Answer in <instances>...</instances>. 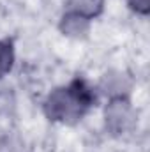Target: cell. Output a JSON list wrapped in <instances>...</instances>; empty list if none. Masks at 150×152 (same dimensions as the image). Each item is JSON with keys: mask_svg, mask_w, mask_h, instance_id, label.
Segmentation results:
<instances>
[{"mask_svg": "<svg viewBox=\"0 0 150 152\" xmlns=\"http://www.w3.org/2000/svg\"><path fill=\"white\" fill-rule=\"evenodd\" d=\"M94 96L83 80H74L69 87L57 88L46 99V113L53 120L76 122L92 104Z\"/></svg>", "mask_w": 150, "mask_h": 152, "instance_id": "1", "label": "cell"}, {"mask_svg": "<svg viewBox=\"0 0 150 152\" xmlns=\"http://www.w3.org/2000/svg\"><path fill=\"white\" fill-rule=\"evenodd\" d=\"M133 122V112H131V106L122 101V99H115L108 104L106 108V126L108 129L118 134V133H124L129 124Z\"/></svg>", "mask_w": 150, "mask_h": 152, "instance_id": "2", "label": "cell"}, {"mask_svg": "<svg viewBox=\"0 0 150 152\" xmlns=\"http://www.w3.org/2000/svg\"><path fill=\"white\" fill-rule=\"evenodd\" d=\"M60 28H62L64 34H67L71 37H81L88 30V21H87V18H83L76 12H71V14L62 18Z\"/></svg>", "mask_w": 150, "mask_h": 152, "instance_id": "3", "label": "cell"}, {"mask_svg": "<svg viewBox=\"0 0 150 152\" xmlns=\"http://www.w3.org/2000/svg\"><path fill=\"white\" fill-rule=\"evenodd\" d=\"M103 4H104V0H67L69 9L83 18L99 14L103 9Z\"/></svg>", "mask_w": 150, "mask_h": 152, "instance_id": "4", "label": "cell"}, {"mask_svg": "<svg viewBox=\"0 0 150 152\" xmlns=\"http://www.w3.org/2000/svg\"><path fill=\"white\" fill-rule=\"evenodd\" d=\"M14 51L9 41H0V76H4L12 66Z\"/></svg>", "mask_w": 150, "mask_h": 152, "instance_id": "5", "label": "cell"}, {"mask_svg": "<svg viewBox=\"0 0 150 152\" xmlns=\"http://www.w3.org/2000/svg\"><path fill=\"white\" fill-rule=\"evenodd\" d=\"M104 87H106V92L110 94H122L127 90L129 81L125 80L124 75H110L104 78Z\"/></svg>", "mask_w": 150, "mask_h": 152, "instance_id": "6", "label": "cell"}, {"mask_svg": "<svg viewBox=\"0 0 150 152\" xmlns=\"http://www.w3.org/2000/svg\"><path fill=\"white\" fill-rule=\"evenodd\" d=\"M131 2V5L136 9V11H140V12H149V7H150V0H129Z\"/></svg>", "mask_w": 150, "mask_h": 152, "instance_id": "7", "label": "cell"}]
</instances>
